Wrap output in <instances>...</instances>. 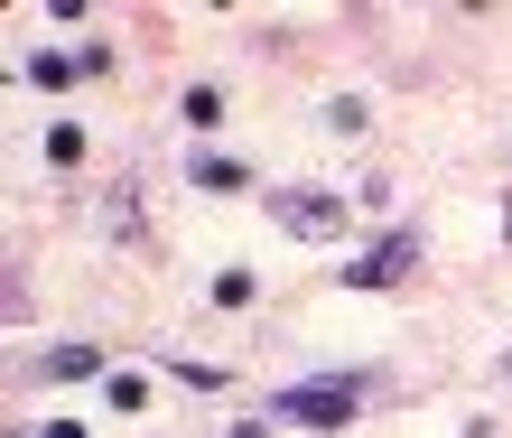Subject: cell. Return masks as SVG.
<instances>
[{"label": "cell", "instance_id": "obj_1", "mask_svg": "<svg viewBox=\"0 0 512 438\" xmlns=\"http://www.w3.org/2000/svg\"><path fill=\"white\" fill-rule=\"evenodd\" d=\"M270 224L298 233V243H336V233H345V206H336V196H317V187H280V196H270Z\"/></svg>", "mask_w": 512, "mask_h": 438}, {"label": "cell", "instance_id": "obj_2", "mask_svg": "<svg viewBox=\"0 0 512 438\" xmlns=\"http://www.w3.org/2000/svg\"><path fill=\"white\" fill-rule=\"evenodd\" d=\"M270 411H280V420H308V429H345L354 420V383H289Z\"/></svg>", "mask_w": 512, "mask_h": 438}, {"label": "cell", "instance_id": "obj_3", "mask_svg": "<svg viewBox=\"0 0 512 438\" xmlns=\"http://www.w3.org/2000/svg\"><path fill=\"white\" fill-rule=\"evenodd\" d=\"M410 271H419V243H410V233H382V243H373L364 261H354L345 280H354V289H401Z\"/></svg>", "mask_w": 512, "mask_h": 438}, {"label": "cell", "instance_id": "obj_4", "mask_svg": "<svg viewBox=\"0 0 512 438\" xmlns=\"http://www.w3.org/2000/svg\"><path fill=\"white\" fill-rule=\"evenodd\" d=\"M187 178H196V187H215V196H233V187H252V168H243V159H215V150H196V159H187Z\"/></svg>", "mask_w": 512, "mask_h": 438}, {"label": "cell", "instance_id": "obj_5", "mask_svg": "<svg viewBox=\"0 0 512 438\" xmlns=\"http://www.w3.org/2000/svg\"><path fill=\"white\" fill-rule=\"evenodd\" d=\"M47 373H56V383H84V373H103V355H94V345H56Z\"/></svg>", "mask_w": 512, "mask_h": 438}, {"label": "cell", "instance_id": "obj_6", "mask_svg": "<svg viewBox=\"0 0 512 438\" xmlns=\"http://www.w3.org/2000/svg\"><path fill=\"white\" fill-rule=\"evenodd\" d=\"M47 159L75 168V159H84V122H47Z\"/></svg>", "mask_w": 512, "mask_h": 438}, {"label": "cell", "instance_id": "obj_7", "mask_svg": "<svg viewBox=\"0 0 512 438\" xmlns=\"http://www.w3.org/2000/svg\"><path fill=\"white\" fill-rule=\"evenodd\" d=\"M66 75H84L75 47H66V56H28V84H66Z\"/></svg>", "mask_w": 512, "mask_h": 438}, {"label": "cell", "instance_id": "obj_8", "mask_svg": "<svg viewBox=\"0 0 512 438\" xmlns=\"http://www.w3.org/2000/svg\"><path fill=\"white\" fill-rule=\"evenodd\" d=\"M103 401H112V411H140V401H149V383H140V373H112V383H103Z\"/></svg>", "mask_w": 512, "mask_h": 438}, {"label": "cell", "instance_id": "obj_9", "mask_svg": "<svg viewBox=\"0 0 512 438\" xmlns=\"http://www.w3.org/2000/svg\"><path fill=\"white\" fill-rule=\"evenodd\" d=\"M215 308H252V271H215Z\"/></svg>", "mask_w": 512, "mask_h": 438}, {"label": "cell", "instance_id": "obj_10", "mask_svg": "<svg viewBox=\"0 0 512 438\" xmlns=\"http://www.w3.org/2000/svg\"><path fill=\"white\" fill-rule=\"evenodd\" d=\"M187 122L205 131V122H224V94H215V84H196V94H187Z\"/></svg>", "mask_w": 512, "mask_h": 438}, {"label": "cell", "instance_id": "obj_11", "mask_svg": "<svg viewBox=\"0 0 512 438\" xmlns=\"http://www.w3.org/2000/svg\"><path fill=\"white\" fill-rule=\"evenodd\" d=\"M38 438H94V429H84V420H47Z\"/></svg>", "mask_w": 512, "mask_h": 438}, {"label": "cell", "instance_id": "obj_12", "mask_svg": "<svg viewBox=\"0 0 512 438\" xmlns=\"http://www.w3.org/2000/svg\"><path fill=\"white\" fill-rule=\"evenodd\" d=\"M224 438H270V429H252V420H243V429H224Z\"/></svg>", "mask_w": 512, "mask_h": 438}]
</instances>
